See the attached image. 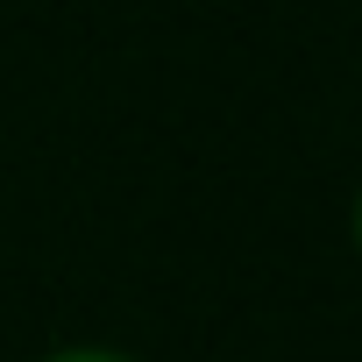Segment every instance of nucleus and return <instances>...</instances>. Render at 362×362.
<instances>
[{
	"instance_id": "f257e3e1",
	"label": "nucleus",
	"mask_w": 362,
	"mask_h": 362,
	"mask_svg": "<svg viewBox=\"0 0 362 362\" xmlns=\"http://www.w3.org/2000/svg\"><path fill=\"white\" fill-rule=\"evenodd\" d=\"M43 362H135L128 348H100V341H78V348H50Z\"/></svg>"
},
{
	"instance_id": "f03ea898",
	"label": "nucleus",
	"mask_w": 362,
	"mask_h": 362,
	"mask_svg": "<svg viewBox=\"0 0 362 362\" xmlns=\"http://www.w3.org/2000/svg\"><path fill=\"white\" fill-rule=\"evenodd\" d=\"M348 228H355V256H362V192H355V214H348Z\"/></svg>"
}]
</instances>
